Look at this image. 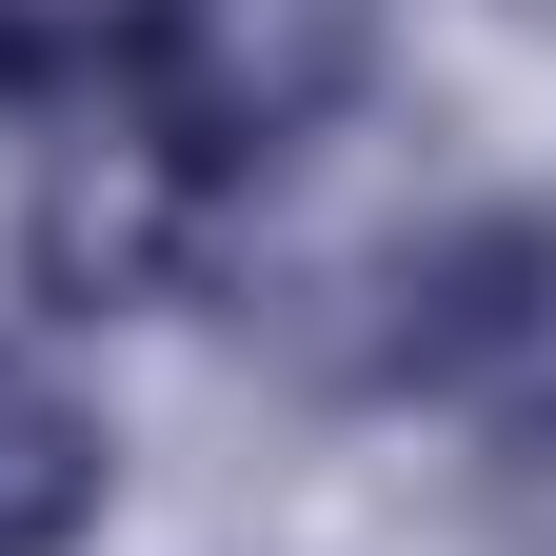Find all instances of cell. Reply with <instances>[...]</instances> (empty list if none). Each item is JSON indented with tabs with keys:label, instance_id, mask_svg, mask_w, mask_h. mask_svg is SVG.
<instances>
[{
	"label": "cell",
	"instance_id": "6da1fadb",
	"mask_svg": "<svg viewBox=\"0 0 556 556\" xmlns=\"http://www.w3.org/2000/svg\"><path fill=\"white\" fill-rule=\"evenodd\" d=\"M378 40H397V0H119L100 80L139 119H179L219 179H258V160H299V139L358 119Z\"/></svg>",
	"mask_w": 556,
	"mask_h": 556
},
{
	"label": "cell",
	"instance_id": "7a4b0ae2",
	"mask_svg": "<svg viewBox=\"0 0 556 556\" xmlns=\"http://www.w3.org/2000/svg\"><path fill=\"white\" fill-rule=\"evenodd\" d=\"M219 199H239V179L80 60V100L40 119V199H21V278H40V318H160V299H199Z\"/></svg>",
	"mask_w": 556,
	"mask_h": 556
},
{
	"label": "cell",
	"instance_id": "3957f363",
	"mask_svg": "<svg viewBox=\"0 0 556 556\" xmlns=\"http://www.w3.org/2000/svg\"><path fill=\"white\" fill-rule=\"evenodd\" d=\"M378 378L477 417L497 457H556V199H497V219H438L397 258Z\"/></svg>",
	"mask_w": 556,
	"mask_h": 556
},
{
	"label": "cell",
	"instance_id": "277c9868",
	"mask_svg": "<svg viewBox=\"0 0 556 556\" xmlns=\"http://www.w3.org/2000/svg\"><path fill=\"white\" fill-rule=\"evenodd\" d=\"M119 497V417L40 358V338H0V556H80Z\"/></svg>",
	"mask_w": 556,
	"mask_h": 556
},
{
	"label": "cell",
	"instance_id": "5b68a950",
	"mask_svg": "<svg viewBox=\"0 0 556 556\" xmlns=\"http://www.w3.org/2000/svg\"><path fill=\"white\" fill-rule=\"evenodd\" d=\"M80 60H100V40L60 21V0H0V139H40L60 100H80Z\"/></svg>",
	"mask_w": 556,
	"mask_h": 556
}]
</instances>
